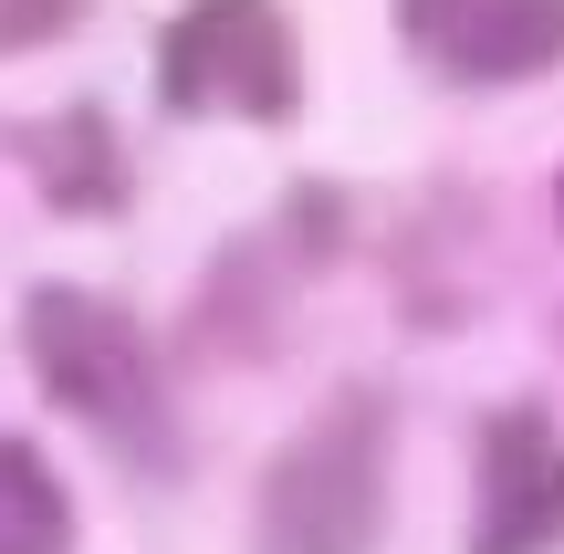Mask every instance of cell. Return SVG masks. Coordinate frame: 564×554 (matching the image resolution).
Wrapping results in <instances>:
<instances>
[{"label":"cell","instance_id":"obj_1","mask_svg":"<svg viewBox=\"0 0 564 554\" xmlns=\"http://www.w3.org/2000/svg\"><path fill=\"white\" fill-rule=\"evenodd\" d=\"M21 356H32V377L84 419V430H105L116 450L167 460L158 356H147V335H137L126 304H105V293H84V283H42L32 304H21Z\"/></svg>","mask_w":564,"mask_h":554},{"label":"cell","instance_id":"obj_2","mask_svg":"<svg viewBox=\"0 0 564 554\" xmlns=\"http://www.w3.org/2000/svg\"><path fill=\"white\" fill-rule=\"evenodd\" d=\"M158 95L178 116H293L303 74H293V32L272 0H188L158 32Z\"/></svg>","mask_w":564,"mask_h":554},{"label":"cell","instance_id":"obj_3","mask_svg":"<svg viewBox=\"0 0 564 554\" xmlns=\"http://www.w3.org/2000/svg\"><path fill=\"white\" fill-rule=\"evenodd\" d=\"M398 32L440 74L502 84V74H544L564 53V0H398Z\"/></svg>","mask_w":564,"mask_h":554},{"label":"cell","instance_id":"obj_4","mask_svg":"<svg viewBox=\"0 0 564 554\" xmlns=\"http://www.w3.org/2000/svg\"><path fill=\"white\" fill-rule=\"evenodd\" d=\"M544 534H564V450L533 419L491 430V513H481V554H533Z\"/></svg>","mask_w":564,"mask_h":554},{"label":"cell","instance_id":"obj_5","mask_svg":"<svg viewBox=\"0 0 564 554\" xmlns=\"http://www.w3.org/2000/svg\"><path fill=\"white\" fill-rule=\"evenodd\" d=\"M0 554H74V502L32 439L0 430Z\"/></svg>","mask_w":564,"mask_h":554},{"label":"cell","instance_id":"obj_6","mask_svg":"<svg viewBox=\"0 0 564 554\" xmlns=\"http://www.w3.org/2000/svg\"><path fill=\"white\" fill-rule=\"evenodd\" d=\"M63 21H84V0H0V42H42Z\"/></svg>","mask_w":564,"mask_h":554}]
</instances>
